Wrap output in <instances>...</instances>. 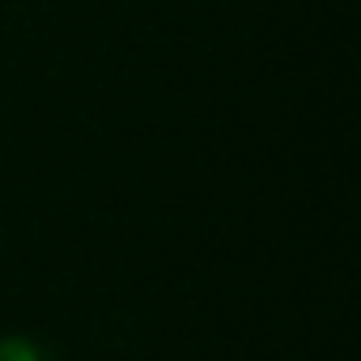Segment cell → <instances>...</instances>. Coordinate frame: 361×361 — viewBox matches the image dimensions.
Segmentation results:
<instances>
[{
    "mask_svg": "<svg viewBox=\"0 0 361 361\" xmlns=\"http://www.w3.org/2000/svg\"><path fill=\"white\" fill-rule=\"evenodd\" d=\"M0 361H47V353L30 336H0Z\"/></svg>",
    "mask_w": 361,
    "mask_h": 361,
    "instance_id": "obj_1",
    "label": "cell"
}]
</instances>
